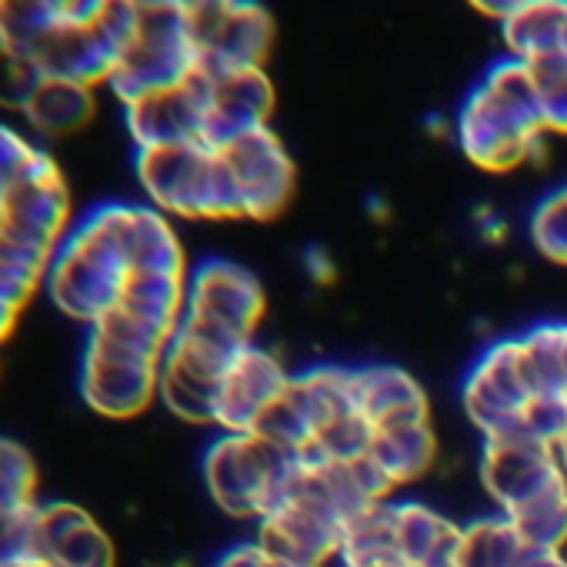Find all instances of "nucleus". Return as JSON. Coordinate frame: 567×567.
Masks as SVG:
<instances>
[{
	"mask_svg": "<svg viewBox=\"0 0 567 567\" xmlns=\"http://www.w3.org/2000/svg\"><path fill=\"white\" fill-rule=\"evenodd\" d=\"M454 141L487 174H507L547 154L537 87L524 61L504 54L484 71L454 117Z\"/></svg>",
	"mask_w": 567,
	"mask_h": 567,
	"instance_id": "nucleus-1",
	"label": "nucleus"
},
{
	"mask_svg": "<svg viewBox=\"0 0 567 567\" xmlns=\"http://www.w3.org/2000/svg\"><path fill=\"white\" fill-rule=\"evenodd\" d=\"M134 171L147 204L171 220H244L230 167L197 141L134 151Z\"/></svg>",
	"mask_w": 567,
	"mask_h": 567,
	"instance_id": "nucleus-2",
	"label": "nucleus"
},
{
	"mask_svg": "<svg viewBox=\"0 0 567 567\" xmlns=\"http://www.w3.org/2000/svg\"><path fill=\"white\" fill-rule=\"evenodd\" d=\"M194 68L197 58L187 38L184 4H174V0L134 4V21L121 44L107 91L124 107L144 94L184 84Z\"/></svg>",
	"mask_w": 567,
	"mask_h": 567,
	"instance_id": "nucleus-3",
	"label": "nucleus"
},
{
	"mask_svg": "<svg viewBox=\"0 0 567 567\" xmlns=\"http://www.w3.org/2000/svg\"><path fill=\"white\" fill-rule=\"evenodd\" d=\"M298 464L301 457L284 454L257 434H220L204 451V484L224 514L260 520Z\"/></svg>",
	"mask_w": 567,
	"mask_h": 567,
	"instance_id": "nucleus-4",
	"label": "nucleus"
},
{
	"mask_svg": "<svg viewBox=\"0 0 567 567\" xmlns=\"http://www.w3.org/2000/svg\"><path fill=\"white\" fill-rule=\"evenodd\" d=\"M127 277L124 260L78 217L48 267L44 295L64 318L91 331L121 305Z\"/></svg>",
	"mask_w": 567,
	"mask_h": 567,
	"instance_id": "nucleus-5",
	"label": "nucleus"
},
{
	"mask_svg": "<svg viewBox=\"0 0 567 567\" xmlns=\"http://www.w3.org/2000/svg\"><path fill=\"white\" fill-rule=\"evenodd\" d=\"M161 364L164 358L137 351L91 328L84 354H81V371H78L81 398L97 417L134 421L157 404Z\"/></svg>",
	"mask_w": 567,
	"mask_h": 567,
	"instance_id": "nucleus-6",
	"label": "nucleus"
},
{
	"mask_svg": "<svg viewBox=\"0 0 567 567\" xmlns=\"http://www.w3.org/2000/svg\"><path fill=\"white\" fill-rule=\"evenodd\" d=\"M184 24L197 58L194 71L204 78L267 64L274 44V18L260 4L194 0V4H184Z\"/></svg>",
	"mask_w": 567,
	"mask_h": 567,
	"instance_id": "nucleus-7",
	"label": "nucleus"
},
{
	"mask_svg": "<svg viewBox=\"0 0 567 567\" xmlns=\"http://www.w3.org/2000/svg\"><path fill=\"white\" fill-rule=\"evenodd\" d=\"M71 184L51 151H41L31 171L8 187L0 214V240L54 260L58 247L74 230Z\"/></svg>",
	"mask_w": 567,
	"mask_h": 567,
	"instance_id": "nucleus-8",
	"label": "nucleus"
},
{
	"mask_svg": "<svg viewBox=\"0 0 567 567\" xmlns=\"http://www.w3.org/2000/svg\"><path fill=\"white\" fill-rule=\"evenodd\" d=\"M81 220L124 260L127 274H190L174 220L151 204H97Z\"/></svg>",
	"mask_w": 567,
	"mask_h": 567,
	"instance_id": "nucleus-9",
	"label": "nucleus"
},
{
	"mask_svg": "<svg viewBox=\"0 0 567 567\" xmlns=\"http://www.w3.org/2000/svg\"><path fill=\"white\" fill-rule=\"evenodd\" d=\"M267 315V295L254 270L227 257H207L187 274V315L210 328L254 344V334Z\"/></svg>",
	"mask_w": 567,
	"mask_h": 567,
	"instance_id": "nucleus-10",
	"label": "nucleus"
},
{
	"mask_svg": "<svg viewBox=\"0 0 567 567\" xmlns=\"http://www.w3.org/2000/svg\"><path fill=\"white\" fill-rule=\"evenodd\" d=\"M481 481L484 491L501 507V514L511 517L530 501H537L540 494L564 487L567 474L560 467L557 447L540 444L520 431H507V434L484 437Z\"/></svg>",
	"mask_w": 567,
	"mask_h": 567,
	"instance_id": "nucleus-11",
	"label": "nucleus"
},
{
	"mask_svg": "<svg viewBox=\"0 0 567 567\" xmlns=\"http://www.w3.org/2000/svg\"><path fill=\"white\" fill-rule=\"evenodd\" d=\"M530 398L534 394L524 378L517 338L491 341L481 351V358L471 364V371L461 384L464 414L484 437L514 431L520 421V411L527 408Z\"/></svg>",
	"mask_w": 567,
	"mask_h": 567,
	"instance_id": "nucleus-12",
	"label": "nucleus"
},
{
	"mask_svg": "<svg viewBox=\"0 0 567 567\" xmlns=\"http://www.w3.org/2000/svg\"><path fill=\"white\" fill-rule=\"evenodd\" d=\"M217 154L234 174L244 220H274L291 207L298 190V164L274 127H260Z\"/></svg>",
	"mask_w": 567,
	"mask_h": 567,
	"instance_id": "nucleus-13",
	"label": "nucleus"
},
{
	"mask_svg": "<svg viewBox=\"0 0 567 567\" xmlns=\"http://www.w3.org/2000/svg\"><path fill=\"white\" fill-rule=\"evenodd\" d=\"M197 74V71H194ZM204 124H200V144L207 151H224L234 141L270 127L274 114V84L264 68H244L220 78H204Z\"/></svg>",
	"mask_w": 567,
	"mask_h": 567,
	"instance_id": "nucleus-14",
	"label": "nucleus"
},
{
	"mask_svg": "<svg viewBox=\"0 0 567 567\" xmlns=\"http://www.w3.org/2000/svg\"><path fill=\"white\" fill-rule=\"evenodd\" d=\"M291 371L267 348H244L224 374L214 401V424L224 434H254L260 417L288 394Z\"/></svg>",
	"mask_w": 567,
	"mask_h": 567,
	"instance_id": "nucleus-15",
	"label": "nucleus"
},
{
	"mask_svg": "<svg viewBox=\"0 0 567 567\" xmlns=\"http://www.w3.org/2000/svg\"><path fill=\"white\" fill-rule=\"evenodd\" d=\"M257 524V544L284 567H324L341 554L344 524L305 501L280 497Z\"/></svg>",
	"mask_w": 567,
	"mask_h": 567,
	"instance_id": "nucleus-16",
	"label": "nucleus"
},
{
	"mask_svg": "<svg viewBox=\"0 0 567 567\" xmlns=\"http://www.w3.org/2000/svg\"><path fill=\"white\" fill-rule=\"evenodd\" d=\"M204 81L190 74L177 87H164L124 104V124L137 151L167 147V144H200L204 124Z\"/></svg>",
	"mask_w": 567,
	"mask_h": 567,
	"instance_id": "nucleus-17",
	"label": "nucleus"
},
{
	"mask_svg": "<svg viewBox=\"0 0 567 567\" xmlns=\"http://www.w3.org/2000/svg\"><path fill=\"white\" fill-rule=\"evenodd\" d=\"M38 557L51 567H117L111 534L74 501H41Z\"/></svg>",
	"mask_w": 567,
	"mask_h": 567,
	"instance_id": "nucleus-18",
	"label": "nucleus"
},
{
	"mask_svg": "<svg viewBox=\"0 0 567 567\" xmlns=\"http://www.w3.org/2000/svg\"><path fill=\"white\" fill-rule=\"evenodd\" d=\"M351 381H354V408L374 427V434L388 427L431 421L427 391L404 368L361 364V368H351Z\"/></svg>",
	"mask_w": 567,
	"mask_h": 567,
	"instance_id": "nucleus-19",
	"label": "nucleus"
},
{
	"mask_svg": "<svg viewBox=\"0 0 567 567\" xmlns=\"http://www.w3.org/2000/svg\"><path fill=\"white\" fill-rule=\"evenodd\" d=\"M24 124L41 137H71L94 124L97 91L58 78H44L24 107Z\"/></svg>",
	"mask_w": 567,
	"mask_h": 567,
	"instance_id": "nucleus-20",
	"label": "nucleus"
},
{
	"mask_svg": "<svg viewBox=\"0 0 567 567\" xmlns=\"http://www.w3.org/2000/svg\"><path fill=\"white\" fill-rule=\"evenodd\" d=\"M288 398L301 411L308 427L315 431V441L324 427H331L334 421L358 411L351 368H344V364H318V368L298 371L291 378Z\"/></svg>",
	"mask_w": 567,
	"mask_h": 567,
	"instance_id": "nucleus-21",
	"label": "nucleus"
},
{
	"mask_svg": "<svg viewBox=\"0 0 567 567\" xmlns=\"http://www.w3.org/2000/svg\"><path fill=\"white\" fill-rule=\"evenodd\" d=\"M507 58L537 61L567 51V0H524L507 21H501Z\"/></svg>",
	"mask_w": 567,
	"mask_h": 567,
	"instance_id": "nucleus-22",
	"label": "nucleus"
},
{
	"mask_svg": "<svg viewBox=\"0 0 567 567\" xmlns=\"http://www.w3.org/2000/svg\"><path fill=\"white\" fill-rule=\"evenodd\" d=\"M394 537L404 560L421 567L434 560H454L461 527L421 501H394Z\"/></svg>",
	"mask_w": 567,
	"mask_h": 567,
	"instance_id": "nucleus-23",
	"label": "nucleus"
},
{
	"mask_svg": "<svg viewBox=\"0 0 567 567\" xmlns=\"http://www.w3.org/2000/svg\"><path fill=\"white\" fill-rule=\"evenodd\" d=\"M117 308L174 338L187 315V274H131Z\"/></svg>",
	"mask_w": 567,
	"mask_h": 567,
	"instance_id": "nucleus-24",
	"label": "nucleus"
},
{
	"mask_svg": "<svg viewBox=\"0 0 567 567\" xmlns=\"http://www.w3.org/2000/svg\"><path fill=\"white\" fill-rule=\"evenodd\" d=\"M371 457L378 461V467L388 474L394 487L421 481L437 461V437L431 421L378 431L371 444Z\"/></svg>",
	"mask_w": 567,
	"mask_h": 567,
	"instance_id": "nucleus-25",
	"label": "nucleus"
},
{
	"mask_svg": "<svg viewBox=\"0 0 567 567\" xmlns=\"http://www.w3.org/2000/svg\"><path fill=\"white\" fill-rule=\"evenodd\" d=\"M338 557L344 567H411L404 560V554L398 550L394 501H384V504L361 511L344 527V540H341Z\"/></svg>",
	"mask_w": 567,
	"mask_h": 567,
	"instance_id": "nucleus-26",
	"label": "nucleus"
},
{
	"mask_svg": "<svg viewBox=\"0 0 567 567\" xmlns=\"http://www.w3.org/2000/svg\"><path fill=\"white\" fill-rule=\"evenodd\" d=\"M527 544L520 540L511 517L494 514L461 527V544L454 554L457 567H520L527 557Z\"/></svg>",
	"mask_w": 567,
	"mask_h": 567,
	"instance_id": "nucleus-27",
	"label": "nucleus"
},
{
	"mask_svg": "<svg viewBox=\"0 0 567 567\" xmlns=\"http://www.w3.org/2000/svg\"><path fill=\"white\" fill-rule=\"evenodd\" d=\"M507 517V514H504ZM527 550H564L567 544V484L540 494L517 514H511Z\"/></svg>",
	"mask_w": 567,
	"mask_h": 567,
	"instance_id": "nucleus-28",
	"label": "nucleus"
},
{
	"mask_svg": "<svg viewBox=\"0 0 567 567\" xmlns=\"http://www.w3.org/2000/svg\"><path fill=\"white\" fill-rule=\"evenodd\" d=\"M41 471L34 454L0 434V511H34L41 504Z\"/></svg>",
	"mask_w": 567,
	"mask_h": 567,
	"instance_id": "nucleus-29",
	"label": "nucleus"
},
{
	"mask_svg": "<svg viewBox=\"0 0 567 567\" xmlns=\"http://www.w3.org/2000/svg\"><path fill=\"white\" fill-rule=\"evenodd\" d=\"M527 68L537 87V111L547 137L550 134L567 137V51H554L537 61H527Z\"/></svg>",
	"mask_w": 567,
	"mask_h": 567,
	"instance_id": "nucleus-30",
	"label": "nucleus"
},
{
	"mask_svg": "<svg viewBox=\"0 0 567 567\" xmlns=\"http://www.w3.org/2000/svg\"><path fill=\"white\" fill-rule=\"evenodd\" d=\"M527 234L534 250L550 260V264H564L567 267V184L547 190L527 220Z\"/></svg>",
	"mask_w": 567,
	"mask_h": 567,
	"instance_id": "nucleus-31",
	"label": "nucleus"
},
{
	"mask_svg": "<svg viewBox=\"0 0 567 567\" xmlns=\"http://www.w3.org/2000/svg\"><path fill=\"white\" fill-rule=\"evenodd\" d=\"M41 81H44V71L28 51L0 44V107L11 114H24Z\"/></svg>",
	"mask_w": 567,
	"mask_h": 567,
	"instance_id": "nucleus-32",
	"label": "nucleus"
},
{
	"mask_svg": "<svg viewBox=\"0 0 567 567\" xmlns=\"http://www.w3.org/2000/svg\"><path fill=\"white\" fill-rule=\"evenodd\" d=\"M38 507L0 511V567H28L41 560L38 557Z\"/></svg>",
	"mask_w": 567,
	"mask_h": 567,
	"instance_id": "nucleus-33",
	"label": "nucleus"
},
{
	"mask_svg": "<svg viewBox=\"0 0 567 567\" xmlns=\"http://www.w3.org/2000/svg\"><path fill=\"white\" fill-rule=\"evenodd\" d=\"M514 431L557 447L567 437V398H530Z\"/></svg>",
	"mask_w": 567,
	"mask_h": 567,
	"instance_id": "nucleus-34",
	"label": "nucleus"
},
{
	"mask_svg": "<svg viewBox=\"0 0 567 567\" xmlns=\"http://www.w3.org/2000/svg\"><path fill=\"white\" fill-rule=\"evenodd\" d=\"M44 147L34 144L21 127L8 124V121H0V184L11 187L14 181H21L31 164L38 161Z\"/></svg>",
	"mask_w": 567,
	"mask_h": 567,
	"instance_id": "nucleus-35",
	"label": "nucleus"
},
{
	"mask_svg": "<svg viewBox=\"0 0 567 567\" xmlns=\"http://www.w3.org/2000/svg\"><path fill=\"white\" fill-rule=\"evenodd\" d=\"M214 567H284L277 564L257 540H247V544H234L230 550H224Z\"/></svg>",
	"mask_w": 567,
	"mask_h": 567,
	"instance_id": "nucleus-36",
	"label": "nucleus"
},
{
	"mask_svg": "<svg viewBox=\"0 0 567 567\" xmlns=\"http://www.w3.org/2000/svg\"><path fill=\"white\" fill-rule=\"evenodd\" d=\"M305 270L315 284H321V288H328V284L338 280V267H334V257L324 250V247H308L305 254Z\"/></svg>",
	"mask_w": 567,
	"mask_h": 567,
	"instance_id": "nucleus-37",
	"label": "nucleus"
},
{
	"mask_svg": "<svg viewBox=\"0 0 567 567\" xmlns=\"http://www.w3.org/2000/svg\"><path fill=\"white\" fill-rule=\"evenodd\" d=\"M21 315H24V308H18V305H11V301L0 298V344H4V341L18 331Z\"/></svg>",
	"mask_w": 567,
	"mask_h": 567,
	"instance_id": "nucleus-38",
	"label": "nucleus"
},
{
	"mask_svg": "<svg viewBox=\"0 0 567 567\" xmlns=\"http://www.w3.org/2000/svg\"><path fill=\"white\" fill-rule=\"evenodd\" d=\"M477 224H481V237L484 240H504V220L491 210V207H484V210H477Z\"/></svg>",
	"mask_w": 567,
	"mask_h": 567,
	"instance_id": "nucleus-39",
	"label": "nucleus"
},
{
	"mask_svg": "<svg viewBox=\"0 0 567 567\" xmlns=\"http://www.w3.org/2000/svg\"><path fill=\"white\" fill-rule=\"evenodd\" d=\"M520 567H567V557L560 550H530Z\"/></svg>",
	"mask_w": 567,
	"mask_h": 567,
	"instance_id": "nucleus-40",
	"label": "nucleus"
},
{
	"mask_svg": "<svg viewBox=\"0 0 567 567\" xmlns=\"http://www.w3.org/2000/svg\"><path fill=\"white\" fill-rule=\"evenodd\" d=\"M474 8H477L481 14H491V18H497V21H507V18L514 14L517 4H514V0H511V4H487V0H484V4H474Z\"/></svg>",
	"mask_w": 567,
	"mask_h": 567,
	"instance_id": "nucleus-41",
	"label": "nucleus"
},
{
	"mask_svg": "<svg viewBox=\"0 0 567 567\" xmlns=\"http://www.w3.org/2000/svg\"><path fill=\"white\" fill-rule=\"evenodd\" d=\"M560 348H564V378H567V321L560 328Z\"/></svg>",
	"mask_w": 567,
	"mask_h": 567,
	"instance_id": "nucleus-42",
	"label": "nucleus"
},
{
	"mask_svg": "<svg viewBox=\"0 0 567 567\" xmlns=\"http://www.w3.org/2000/svg\"><path fill=\"white\" fill-rule=\"evenodd\" d=\"M384 210H388L384 200H371V214H374V217H384Z\"/></svg>",
	"mask_w": 567,
	"mask_h": 567,
	"instance_id": "nucleus-43",
	"label": "nucleus"
},
{
	"mask_svg": "<svg viewBox=\"0 0 567 567\" xmlns=\"http://www.w3.org/2000/svg\"><path fill=\"white\" fill-rule=\"evenodd\" d=\"M421 567H457L454 560H434V564H421Z\"/></svg>",
	"mask_w": 567,
	"mask_h": 567,
	"instance_id": "nucleus-44",
	"label": "nucleus"
},
{
	"mask_svg": "<svg viewBox=\"0 0 567 567\" xmlns=\"http://www.w3.org/2000/svg\"><path fill=\"white\" fill-rule=\"evenodd\" d=\"M4 197H8V187L0 184V214H4Z\"/></svg>",
	"mask_w": 567,
	"mask_h": 567,
	"instance_id": "nucleus-45",
	"label": "nucleus"
},
{
	"mask_svg": "<svg viewBox=\"0 0 567 567\" xmlns=\"http://www.w3.org/2000/svg\"><path fill=\"white\" fill-rule=\"evenodd\" d=\"M28 567H51V564H44V560H34V564H28Z\"/></svg>",
	"mask_w": 567,
	"mask_h": 567,
	"instance_id": "nucleus-46",
	"label": "nucleus"
}]
</instances>
